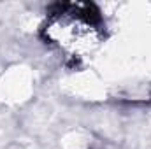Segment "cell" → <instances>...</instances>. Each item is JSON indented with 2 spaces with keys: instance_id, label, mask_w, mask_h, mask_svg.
I'll use <instances>...</instances> for the list:
<instances>
[{
  "instance_id": "cell-1",
  "label": "cell",
  "mask_w": 151,
  "mask_h": 149,
  "mask_svg": "<svg viewBox=\"0 0 151 149\" xmlns=\"http://www.w3.org/2000/svg\"><path fill=\"white\" fill-rule=\"evenodd\" d=\"M44 39L69 56H84L102 42V19L90 4H60L42 27Z\"/></svg>"
}]
</instances>
